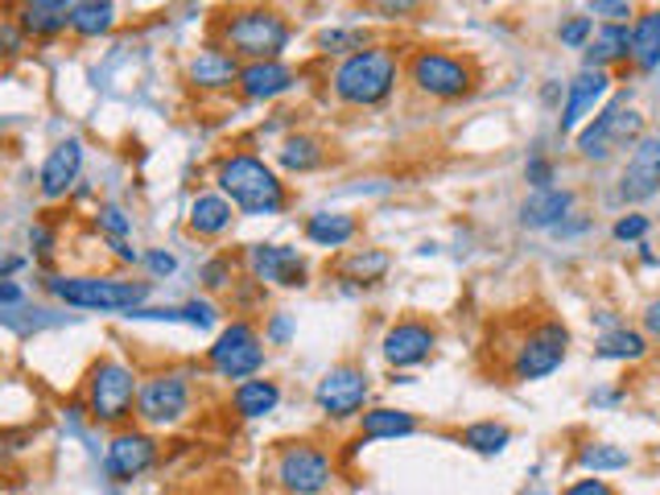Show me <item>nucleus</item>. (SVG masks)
I'll return each instance as SVG.
<instances>
[{
	"label": "nucleus",
	"mask_w": 660,
	"mask_h": 495,
	"mask_svg": "<svg viewBox=\"0 0 660 495\" xmlns=\"http://www.w3.org/2000/svg\"><path fill=\"white\" fill-rule=\"evenodd\" d=\"M578 463L590 471V475H603V471H628L631 454L624 446H611V442H586L578 450Z\"/></svg>",
	"instance_id": "32"
},
{
	"label": "nucleus",
	"mask_w": 660,
	"mask_h": 495,
	"mask_svg": "<svg viewBox=\"0 0 660 495\" xmlns=\"http://www.w3.org/2000/svg\"><path fill=\"white\" fill-rule=\"evenodd\" d=\"M355 232H360V223L343 211H318L306 219V240L318 247H343L355 240Z\"/></svg>",
	"instance_id": "25"
},
{
	"label": "nucleus",
	"mask_w": 660,
	"mask_h": 495,
	"mask_svg": "<svg viewBox=\"0 0 660 495\" xmlns=\"http://www.w3.org/2000/svg\"><path fill=\"white\" fill-rule=\"evenodd\" d=\"M417 433V418L405 409H368L360 418L363 442H384V438H409Z\"/></svg>",
	"instance_id": "26"
},
{
	"label": "nucleus",
	"mask_w": 660,
	"mask_h": 495,
	"mask_svg": "<svg viewBox=\"0 0 660 495\" xmlns=\"http://www.w3.org/2000/svg\"><path fill=\"white\" fill-rule=\"evenodd\" d=\"M566 356H569V330L557 318H541V323L529 326L517 339L512 359H508V376L517 385H533V380L553 376V371L566 364Z\"/></svg>",
	"instance_id": "4"
},
{
	"label": "nucleus",
	"mask_w": 660,
	"mask_h": 495,
	"mask_svg": "<svg viewBox=\"0 0 660 495\" xmlns=\"http://www.w3.org/2000/svg\"><path fill=\"white\" fill-rule=\"evenodd\" d=\"M153 463H158V442L145 430H120L104 450V471L116 483L141 480L145 471H153Z\"/></svg>",
	"instance_id": "13"
},
{
	"label": "nucleus",
	"mask_w": 660,
	"mask_h": 495,
	"mask_svg": "<svg viewBox=\"0 0 660 495\" xmlns=\"http://www.w3.org/2000/svg\"><path fill=\"white\" fill-rule=\"evenodd\" d=\"M99 228L108 232V240H125V235L132 232V219H128L116 202H108V207H99Z\"/></svg>",
	"instance_id": "39"
},
{
	"label": "nucleus",
	"mask_w": 660,
	"mask_h": 495,
	"mask_svg": "<svg viewBox=\"0 0 660 495\" xmlns=\"http://www.w3.org/2000/svg\"><path fill=\"white\" fill-rule=\"evenodd\" d=\"M393 268V256L388 252H380V247H363V252H351L343 264V277L360 281V285H376L384 281V273Z\"/></svg>",
	"instance_id": "31"
},
{
	"label": "nucleus",
	"mask_w": 660,
	"mask_h": 495,
	"mask_svg": "<svg viewBox=\"0 0 660 495\" xmlns=\"http://www.w3.org/2000/svg\"><path fill=\"white\" fill-rule=\"evenodd\" d=\"M145 264H149V273H153V277H173V273H178L173 252H161V247H153V252L145 256Z\"/></svg>",
	"instance_id": "44"
},
{
	"label": "nucleus",
	"mask_w": 660,
	"mask_h": 495,
	"mask_svg": "<svg viewBox=\"0 0 660 495\" xmlns=\"http://www.w3.org/2000/svg\"><path fill=\"white\" fill-rule=\"evenodd\" d=\"M30 244H33V252H38L42 261H50V256H54V232H50L46 223H33V228H30Z\"/></svg>",
	"instance_id": "46"
},
{
	"label": "nucleus",
	"mask_w": 660,
	"mask_h": 495,
	"mask_svg": "<svg viewBox=\"0 0 660 495\" xmlns=\"http://www.w3.org/2000/svg\"><path fill=\"white\" fill-rule=\"evenodd\" d=\"M220 190L223 199L236 207L239 215L252 219H268L281 215L289 194H285V182L277 178V170L252 154H232L220 161Z\"/></svg>",
	"instance_id": "2"
},
{
	"label": "nucleus",
	"mask_w": 660,
	"mask_h": 495,
	"mask_svg": "<svg viewBox=\"0 0 660 495\" xmlns=\"http://www.w3.org/2000/svg\"><path fill=\"white\" fill-rule=\"evenodd\" d=\"M25 9H63V13H71V4L75 0H21Z\"/></svg>",
	"instance_id": "51"
},
{
	"label": "nucleus",
	"mask_w": 660,
	"mask_h": 495,
	"mask_svg": "<svg viewBox=\"0 0 660 495\" xmlns=\"http://www.w3.org/2000/svg\"><path fill=\"white\" fill-rule=\"evenodd\" d=\"M562 495H615V487L607 480H578V483H569Z\"/></svg>",
	"instance_id": "47"
},
{
	"label": "nucleus",
	"mask_w": 660,
	"mask_h": 495,
	"mask_svg": "<svg viewBox=\"0 0 660 495\" xmlns=\"http://www.w3.org/2000/svg\"><path fill=\"white\" fill-rule=\"evenodd\" d=\"M223 38H227V50L232 54H244L248 62L256 59H277L285 46H289V21H285L277 9H239L232 13V21L223 25Z\"/></svg>",
	"instance_id": "7"
},
{
	"label": "nucleus",
	"mask_w": 660,
	"mask_h": 495,
	"mask_svg": "<svg viewBox=\"0 0 660 495\" xmlns=\"http://www.w3.org/2000/svg\"><path fill=\"white\" fill-rule=\"evenodd\" d=\"M21 46H25V30L13 21H0V54H17Z\"/></svg>",
	"instance_id": "45"
},
{
	"label": "nucleus",
	"mask_w": 660,
	"mask_h": 495,
	"mask_svg": "<svg viewBox=\"0 0 660 495\" xmlns=\"http://www.w3.org/2000/svg\"><path fill=\"white\" fill-rule=\"evenodd\" d=\"M368 397H372V376H368L360 364H339V368H330L315 388V404L334 421L355 418L363 404H368Z\"/></svg>",
	"instance_id": "12"
},
{
	"label": "nucleus",
	"mask_w": 660,
	"mask_h": 495,
	"mask_svg": "<svg viewBox=\"0 0 660 495\" xmlns=\"http://www.w3.org/2000/svg\"><path fill=\"white\" fill-rule=\"evenodd\" d=\"M598 359H619V364H636V359L648 356V339L640 330H628V326H615L603 339L595 343Z\"/></svg>",
	"instance_id": "30"
},
{
	"label": "nucleus",
	"mask_w": 660,
	"mask_h": 495,
	"mask_svg": "<svg viewBox=\"0 0 660 495\" xmlns=\"http://www.w3.org/2000/svg\"><path fill=\"white\" fill-rule=\"evenodd\" d=\"M322 157H327V149H322V140L310 137V133H298V137L281 140V149H277V161H281V170H289V173L318 170Z\"/></svg>",
	"instance_id": "29"
},
{
	"label": "nucleus",
	"mask_w": 660,
	"mask_h": 495,
	"mask_svg": "<svg viewBox=\"0 0 660 495\" xmlns=\"http://www.w3.org/2000/svg\"><path fill=\"white\" fill-rule=\"evenodd\" d=\"M21 302H25V289L17 281L0 277V306H21Z\"/></svg>",
	"instance_id": "49"
},
{
	"label": "nucleus",
	"mask_w": 660,
	"mask_h": 495,
	"mask_svg": "<svg viewBox=\"0 0 660 495\" xmlns=\"http://www.w3.org/2000/svg\"><path fill=\"white\" fill-rule=\"evenodd\" d=\"M405 78L413 83L417 95H429V99H462V95L475 92L479 83V71H475L471 59H462L455 50H413L409 62H405Z\"/></svg>",
	"instance_id": "3"
},
{
	"label": "nucleus",
	"mask_w": 660,
	"mask_h": 495,
	"mask_svg": "<svg viewBox=\"0 0 660 495\" xmlns=\"http://www.w3.org/2000/svg\"><path fill=\"white\" fill-rule=\"evenodd\" d=\"M631 95H615L607 108L578 133V157L586 161H607L615 149H628L645 137V116L628 104Z\"/></svg>",
	"instance_id": "6"
},
{
	"label": "nucleus",
	"mask_w": 660,
	"mask_h": 495,
	"mask_svg": "<svg viewBox=\"0 0 660 495\" xmlns=\"http://www.w3.org/2000/svg\"><path fill=\"white\" fill-rule=\"evenodd\" d=\"M206 364L220 380H248L256 371L265 368V339L260 330L244 318L227 323L220 330V339L206 347Z\"/></svg>",
	"instance_id": "9"
},
{
	"label": "nucleus",
	"mask_w": 660,
	"mask_h": 495,
	"mask_svg": "<svg viewBox=\"0 0 660 495\" xmlns=\"http://www.w3.org/2000/svg\"><path fill=\"white\" fill-rule=\"evenodd\" d=\"M524 178H529V186H533V190H550L557 173H553L550 157H529V166H524Z\"/></svg>",
	"instance_id": "42"
},
{
	"label": "nucleus",
	"mask_w": 660,
	"mask_h": 495,
	"mask_svg": "<svg viewBox=\"0 0 660 495\" xmlns=\"http://www.w3.org/2000/svg\"><path fill=\"white\" fill-rule=\"evenodd\" d=\"M137 371L120 359H99L87 376V409L104 425H120L137 413Z\"/></svg>",
	"instance_id": "8"
},
{
	"label": "nucleus",
	"mask_w": 660,
	"mask_h": 495,
	"mask_svg": "<svg viewBox=\"0 0 660 495\" xmlns=\"http://www.w3.org/2000/svg\"><path fill=\"white\" fill-rule=\"evenodd\" d=\"M17 25L30 33V38H58L63 30H71V17L63 9H21Z\"/></svg>",
	"instance_id": "34"
},
{
	"label": "nucleus",
	"mask_w": 660,
	"mask_h": 495,
	"mask_svg": "<svg viewBox=\"0 0 660 495\" xmlns=\"http://www.w3.org/2000/svg\"><path fill=\"white\" fill-rule=\"evenodd\" d=\"M557 38H562V46L569 50H586V42L595 38V17H569L566 25L557 30Z\"/></svg>",
	"instance_id": "36"
},
{
	"label": "nucleus",
	"mask_w": 660,
	"mask_h": 495,
	"mask_svg": "<svg viewBox=\"0 0 660 495\" xmlns=\"http://www.w3.org/2000/svg\"><path fill=\"white\" fill-rule=\"evenodd\" d=\"M631 59V25H603V30L586 42V54H582V66L586 71H607L615 62Z\"/></svg>",
	"instance_id": "22"
},
{
	"label": "nucleus",
	"mask_w": 660,
	"mask_h": 495,
	"mask_svg": "<svg viewBox=\"0 0 660 495\" xmlns=\"http://www.w3.org/2000/svg\"><path fill=\"white\" fill-rule=\"evenodd\" d=\"M277 404H281V388L273 385V380H256V376H248V380H239L236 392H232V409H236L244 421L268 418Z\"/></svg>",
	"instance_id": "24"
},
{
	"label": "nucleus",
	"mask_w": 660,
	"mask_h": 495,
	"mask_svg": "<svg viewBox=\"0 0 660 495\" xmlns=\"http://www.w3.org/2000/svg\"><path fill=\"white\" fill-rule=\"evenodd\" d=\"M111 247H116V256H120V261H128V264H137L141 261V252H137V247H128L125 240H108Z\"/></svg>",
	"instance_id": "52"
},
{
	"label": "nucleus",
	"mask_w": 660,
	"mask_h": 495,
	"mask_svg": "<svg viewBox=\"0 0 660 495\" xmlns=\"http://www.w3.org/2000/svg\"><path fill=\"white\" fill-rule=\"evenodd\" d=\"M190 376L187 371H158L137 388V418L145 425H178L190 413Z\"/></svg>",
	"instance_id": "11"
},
{
	"label": "nucleus",
	"mask_w": 660,
	"mask_h": 495,
	"mask_svg": "<svg viewBox=\"0 0 660 495\" xmlns=\"http://www.w3.org/2000/svg\"><path fill=\"white\" fill-rule=\"evenodd\" d=\"M434 347H438V330L422 318H405V323H393L384 330V343H380V351L384 359L393 364V368H417L425 359L434 356Z\"/></svg>",
	"instance_id": "15"
},
{
	"label": "nucleus",
	"mask_w": 660,
	"mask_h": 495,
	"mask_svg": "<svg viewBox=\"0 0 660 495\" xmlns=\"http://www.w3.org/2000/svg\"><path fill=\"white\" fill-rule=\"evenodd\" d=\"M508 442H512V433L500 421H475L462 430V446L475 450V454H503Z\"/></svg>",
	"instance_id": "33"
},
{
	"label": "nucleus",
	"mask_w": 660,
	"mask_h": 495,
	"mask_svg": "<svg viewBox=\"0 0 660 495\" xmlns=\"http://www.w3.org/2000/svg\"><path fill=\"white\" fill-rule=\"evenodd\" d=\"M315 46L322 54H355V50L368 46V33L360 30H322L315 38Z\"/></svg>",
	"instance_id": "35"
},
{
	"label": "nucleus",
	"mask_w": 660,
	"mask_h": 495,
	"mask_svg": "<svg viewBox=\"0 0 660 495\" xmlns=\"http://www.w3.org/2000/svg\"><path fill=\"white\" fill-rule=\"evenodd\" d=\"M645 330L652 335V339H660V297H652L645 306Z\"/></svg>",
	"instance_id": "50"
},
{
	"label": "nucleus",
	"mask_w": 660,
	"mask_h": 495,
	"mask_svg": "<svg viewBox=\"0 0 660 495\" xmlns=\"http://www.w3.org/2000/svg\"><path fill=\"white\" fill-rule=\"evenodd\" d=\"M330 480H334V463L315 442H289L277 454V483L285 495H322Z\"/></svg>",
	"instance_id": "10"
},
{
	"label": "nucleus",
	"mask_w": 660,
	"mask_h": 495,
	"mask_svg": "<svg viewBox=\"0 0 660 495\" xmlns=\"http://www.w3.org/2000/svg\"><path fill=\"white\" fill-rule=\"evenodd\" d=\"M422 9V0H372V13L384 17V21H401V17H413Z\"/></svg>",
	"instance_id": "41"
},
{
	"label": "nucleus",
	"mask_w": 660,
	"mask_h": 495,
	"mask_svg": "<svg viewBox=\"0 0 660 495\" xmlns=\"http://www.w3.org/2000/svg\"><path fill=\"white\" fill-rule=\"evenodd\" d=\"M236 268H232V256H220V261L203 264V285L206 289H232L236 285Z\"/></svg>",
	"instance_id": "38"
},
{
	"label": "nucleus",
	"mask_w": 660,
	"mask_h": 495,
	"mask_svg": "<svg viewBox=\"0 0 660 495\" xmlns=\"http://www.w3.org/2000/svg\"><path fill=\"white\" fill-rule=\"evenodd\" d=\"M590 13L603 17V25H628L631 17V0H590Z\"/></svg>",
	"instance_id": "37"
},
{
	"label": "nucleus",
	"mask_w": 660,
	"mask_h": 495,
	"mask_svg": "<svg viewBox=\"0 0 660 495\" xmlns=\"http://www.w3.org/2000/svg\"><path fill=\"white\" fill-rule=\"evenodd\" d=\"M611 235L619 240V244H636V240H645L648 235V219L645 215H624L611 228Z\"/></svg>",
	"instance_id": "43"
},
{
	"label": "nucleus",
	"mask_w": 660,
	"mask_h": 495,
	"mask_svg": "<svg viewBox=\"0 0 660 495\" xmlns=\"http://www.w3.org/2000/svg\"><path fill=\"white\" fill-rule=\"evenodd\" d=\"M232 219H236V207L223 199V194H199V199L190 202V232L203 235V240H215L232 228Z\"/></svg>",
	"instance_id": "23"
},
{
	"label": "nucleus",
	"mask_w": 660,
	"mask_h": 495,
	"mask_svg": "<svg viewBox=\"0 0 660 495\" xmlns=\"http://www.w3.org/2000/svg\"><path fill=\"white\" fill-rule=\"evenodd\" d=\"M401 59L388 46H363L330 71V92L347 108H376L396 92Z\"/></svg>",
	"instance_id": "1"
},
{
	"label": "nucleus",
	"mask_w": 660,
	"mask_h": 495,
	"mask_svg": "<svg viewBox=\"0 0 660 495\" xmlns=\"http://www.w3.org/2000/svg\"><path fill=\"white\" fill-rule=\"evenodd\" d=\"M631 62L640 71H657L660 66V9H648L631 21Z\"/></svg>",
	"instance_id": "27"
},
{
	"label": "nucleus",
	"mask_w": 660,
	"mask_h": 495,
	"mask_svg": "<svg viewBox=\"0 0 660 495\" xmlns=\"http://www.w3.org/2000/svg\"><path fill=\"white\" fill-rule=\"evenodd\" d=\"M182 323L199 326V330H211V326L220 323V309L211 306V302H203V297H194V302L182 306Z\"/></svg>",
	"instance_id": "40"
},
{
	"label": "nucleus",
	"mask_w": 660,
	"mask_h": 495,
	"mask_svg": "<svg viewBox=\"0 0 660 495\" xmlns=\"http://www.w3.org/2000/svg\"><path fill=\"white\" fill-rule=\"evenodd\" d=\"M574 211V190H562V186H550V190H533L524 207H520V223L533 228V232H545V228H562Z\"/></svg>",
	"instance_id": "20"
},
{
	"label": "nucleus",
	"mask_w": 660,
	"mask_h": 495,
	"mask_svg": "<svg viewBox=\"0 0 660 495\" xmlns=\"http://www.w3.org/2000/svg\"><path fill=\"white\" fill-rule=\"evenodd\" d=\"M79 173H83V140L79 137L58 140V145L50 149L42 173H38V190H42V199H63L66 190L79 182Z\"/></svg>",
	"instance_id": "18"
},
{
	"label": "nucleus",
	"mask_w": 660,
	"mask_h": 495,
	"mask_svg": "<svg viewBox=\"0 0 660 495\" xmlns=\"http://www.w3.org/2000/svg\"><path fill=\"white\" fill-rule=\"evenodd\" d=\"M248 268L252 281L260 285H281V289H301L306 285V256L298 247L285 244H252L248 247Z\"/></svg>",
	"instance_id": "14"
},
{
	"label": "nucleus",
	"mask_w": 660,
	"mask_h": 495,
	"mask_svg": "<svg viewBox=\"0 0 660 495\" xmlns=\"http://www.w3.org/2000/svg\"><path fill=\"white\" fill-rule=\"evenodd\" d=\"M190 83L194 87H203V92H220V87H232L239 78V62H236V54L232 50H223V46H206V50H199L194 59H190Z\"/></svg>",
	"instance_id": "21"
},
{
	"label": "nucleus",
	"mask_w": 660,
	"mask_h": 495,
	"mask_svg": "<svg viewBox=\"0 0 660 495\" xmlns=\"http://www.w3.org/2000/svg\"><path fill=\"white\" fill-rule=\"evenodd\" d=\"M289 330H294V323H289V314H273V318H268L265 339H268V343H285V339H289Z\"/></svg>",
	"instance_id": "48"
},
{
	"label": "nucleus",
	"mask_w": 660,
	"mask_h": 495,
	"mask_svg": "<svg viewBox=\"0 0 660 495\" xmlns=\"http://www.w3.org/2000/svg\"><path fill=\"white\" fill-rule=\"evenodd\" d=\"M607 92H611V75H607V71H586V66H582L578 75L569 78L566 104H562V116H557V133H562V137L574 133V128L595 112V104Z\"/></svg>",
	"instance_id": "17"
},
{
	"label": "nucleus",
	"mask_w": 660,
	"mask_h": 495,
	"mask_svg": "<svg viewBox=\"0 0 660 495\" xmlns=\"http://www.w3.org/2000/svg\"><path fill=\"white\" fill-rule=\"evenodd\" d=\"M71 33L79 38H104L116 25V4L111 0H75L71 4Z\"/></svg>",
	"instance_id": "28"
},
{
	"label": "nucleus",
	"mask_w": 660,
	"mask_h": 495,
	"mask_svg": "<svg viewBox=\"0 0 660 495\" xmlns=\"http://www.w3.org/2000/svg\"><path fill=\"white\" fill-rule=\"evenodd\" d=\"M50 294L75 309H99V314H120V309L145 306L153 294L149 281H120V277H54Z\"/></svg>",
	"instance_id": "5"
},
{
	"label": "nucleus",
	"mask_w": 660,
	"mask_h": 495,
	"mask_svg": "<svg viewBox=\"0 0 660 495\" xmlns=\"http://www.w3.org/2000/svg\"><path fill=\"white\" fill-rule=\"evenodd\" d=\"M660 190V137H640L631 145V157L619 178V199L645 202Z\"/></svg>",
	"instance_id": "16"
},
{
	"label": "nucleus",
	"mask_w": 660,
	"mask_h": 495,
	"mask_svg": "<svg viewBox=\"0 0 660 495\" xmlns=\"http://www.w3.org/2000/svg\"><path fill=\"white\" fill-rule=\"evenodd\" d=\"M298 83V71L281 59H256L248 66H239L236 87L244 92V99H277Z\"/></svg>",
	"instance_id": "19"
}]
</instances>
